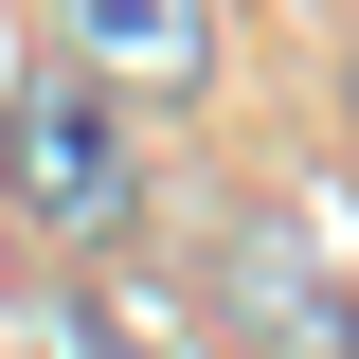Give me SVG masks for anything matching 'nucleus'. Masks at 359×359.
I'll return each instance as SVG.
<instances>
[{"label":"nucleus","instance_id":"nucleus-1","mask_svg":"<svg viewBox=\"0 0 359 359\" xmlns=\"http://www.w3.org/2000/svg\"><path fill=\"white\" fill-rule=\"evenodd\" d=\"M0 180H18L36 233H126V216H144V144L108 126L90 72H36L18 108H0Z\"/></svg>","mask_w":359,"mask_h":359},{"label":"nucleus","instance_id":"nucleus-2","mask_svg":"<svg viewBox=\"0 0 359 359\" xmlns=\"http://www.w3.org/2000/svg\"><path fill=\"white\" fill-rule=\"evenodd\" d=\"M216 287H233V323H252V341L269 359H341V323H323V252H306V233H233V252H216Z\"/></svg>","mask_w":359,"mask_h":359},{"label":"nucleus","instance_id":"nucleus-3","mask_svg":"<svg viewBox=\"0 0 359 359\" xmlns=\"http://www.w3.org/2000/svg\"><path fill=\"white\" fill-rule=\"evenodd\" d=\"M72 54L90 72H216V18L198 0H72Z\"/></svg>","mask_w":359,"mask_h":359}]
</instances>
